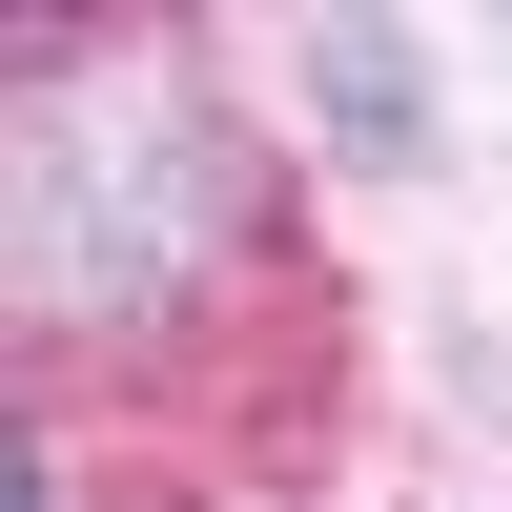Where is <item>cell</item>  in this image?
<instances>
[]
</instances>
